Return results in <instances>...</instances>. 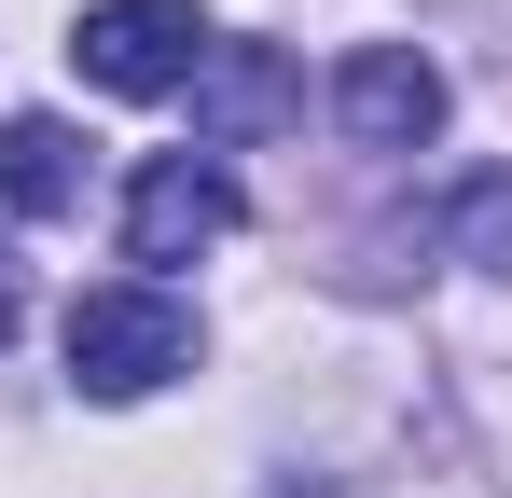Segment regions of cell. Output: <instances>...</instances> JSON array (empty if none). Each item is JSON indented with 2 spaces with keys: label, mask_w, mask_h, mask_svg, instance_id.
I'll use <instances>...</instances> for the list:
<instances>
[{
  "label": "cell",
  "mask_w": 512,
  "mask_h": 498,
  "mask_svg": "<svg viewBox=\"0 0 512 498\" xmlns=\"http://www.w3.org/2000/svg\"><path fill=\"white\" fill-rule=\"evenodd\" d=\"M250 222V194L222 180V153H153L125 180V263H194Z\"/></svg>",
  "instance_id": "3957f363"
},
{
  "label": "cell",
  "mask_w": 512,
  "mask_h": 498,
  "mask_svg": "<svg viewBox=\"0 0 512 498\" xmlns=\"http://www.w3.org/2000/svg\"><path fill=\"white\" fill-rule=\"evenodd\" d=\"M443 249H457L471 277H512V166H471V180H457V208H443Z\"/></svg>",
  "instance_id": "52a82bcc"
},
{
  "label": "cell",
  "mask_w": 512,
  "mask_h": 498,
  "mask_svg": "<svg viewBox=\"0 0 512 498\" xmlns=\"http://www.w3.org/2000/svg\"><path fill=\"white\" fill-rule=\"evenodd\" d=\"M14 319H28V277H14V249H0V346H14Z\"/></svg>",
  "instance_id": "ba28073f"
},
{
  "label": "cell",
  "mask_w": 512,
  "mask_h": 498,
  "mask_svg": "<svg viewBox=\"0 0 512 498\" xmlns=\"http://www.w3.org/2000/svg\"><path fill=\"white\" fill-rule=\"evenodd\" d=\"M70 70L97 97H180V83L208 70V14L194 0H97L84 28H70Z\"/></svg>",
  "instance_id": "7a4b0ae2"
},
{
  "label": "cell",
  "mask_w": 512,
  "mask_h": 498,
  "mask_svg": "<svg viewBox=\"0 0 512 498\" xmlns=\"http://www.w3.org/2000/svg\"><path fill=\"white\" fill-rule=\"evenodd\" d=\"M319 498H333V485H319Z\"/></svg>",
  "instance_id": "9c48e42d"
},
{
  "label": "cell",
  "mask_w": 512,
  "mask_h": 498,
  "mask_svg": "<svg viewBox=\"0 0 512 498\" xmlns=\"http://www.w3.org/2000/svg\"><path fill=\"white\" fill-rule=\"evenodd\" d=\"M194 97V139L208 153H250V139H277L291 111H305V70L277 56V42H208V70L180 83Z\"/></svg>",
  "instance_id": "5b68a950"
},
{
  "label": "cell",
  "mask_w": 512,
  "mask_h": 498,
  "mask_svg": "<svg viewBox=\"0 0 512 498\" xmlns=\"http://www.w3.org/2000/svg\"><path fill=\"white\" fill-rule=\"evenodd\" d=\"M167 374H194V305L167 277H111L70 305V388L84 402H153Z\"/></svg>",
  "instance_id": "6da1fadb"
},
{
  "label": "cell",
  "mask_w": 512,
  "mask_h": 498,
  "mask_svg": "<svg viewBox=\"0 0 512 498\" xmlns=\"http://www.w3.org/2000/svg\"><path fill=\"white\" fill-rule=\"evenodd\" d=\"M0 208H14V222L84 208V139H70L56 111H14V125H0Z\"/></svg>",
  "instance_id": "8992f818"
},
{
  "label": "cell",
  "mask_w": 512,
  "mask_h": 498,
  "mask_svg": "<svg viewBox=\"0 0 512 498\" xmlns=\"http://www.w3.org/2000/svg\"><path fill=\"white\" fill-rule=\"evenodd\" d=\"M333 125L360 153H429V139H443V70H429L416 42H360L333 70Z\"/></svg>",
  "instance_id": "277c9868"
}]
</instances>
